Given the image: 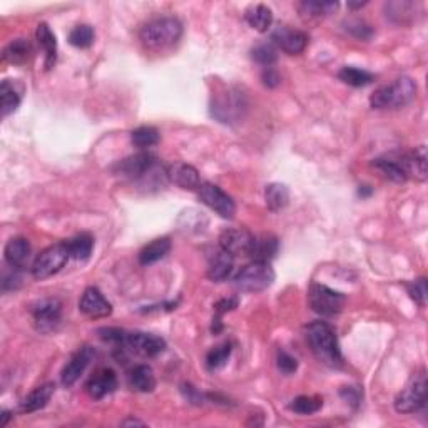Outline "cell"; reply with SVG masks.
<instances>
[{
  "instance_id": "cell-1",
  "label": "cell",
  "mask_w": 428,
  "mask_h": 428,
  "mask_svg": "<svg viewBox=\"0 0 428 428\" xmlns=\"http://www.w3.org/2000/svg\"><path fill=\"white\" fill-rule=\"evenodd\" d=\"M306 340L318 361L330 368H342L343 356L335 330L325 322H315L306 326Z\"/></svg>"
},
{
  "instance_id": "cell-2",
  "label": "cell",
  "mask_w": 428,
  "mask_h": 428,
  "mask_svg": "<svg viewBox=\"0 0 428 428\" xmlns=\"http://www.w3.org/2000/svg\"><path fill=\"white\" fill-rule=\"evenodd\" d=\"M417 93V84L410 77H398L392 84L380 87L370 97L373 109H400L411 102Z\"/></svg>"
},
{
  "instance_id": "cell-3",
  "label": "cell",
  "mask_w": 428,
  "mask_h": 428,
  "mask_svg": "<svg viewBox=\"0 0 428 428\" xmlns=\"http://www.w3.org/2000/svg\"><path fill=\"white\" fill-rule=\"evenodd\" d=\"M182 24L174 17H161L148 22L141 29V42L148 49H166L171 47L181 39Z\"/></svg>"
},
{
  "instance_id": "cell-4",
  "label": "cell",
  "mask_w": 428,
  "mask_h": 428,
  "mask_svg": "<svg viewBox=\"0 0 428 428\" xmlns=\"http://www.w3.org/2000/svg\"><path fill=\"white\" fill-rule=\"evenodd\" d=\"M274 281V271L269 263L253 261L239 269L235 276V286L244 293H260L268 290Z\"/></svg>"
},
{
  "instance_id": "cell-5",
  "label": "cell",
  "mask_w": 428,
  "mask_h": 428,
  "mask_svg": "<svg viewBox=\"0 0 428 428\" xmlns=\"http://www.w3.org/2000/svg\"><path fill=\"white\" fill-rule=\"evenodd\" d=\"M427 403V375L425 370L413 373L409 385L395 398V410L398 413H415Z\"/></svg>"
},
{
  "instance_id": "cell-6",
  "label": "cell",
  "mask_w": 428,
  "mask_h": 428,
  "mask_svg": "<svg viewBox=\"0 0 428 428\" xmlns=\"http://www.w3.org/2000/svg\"><path fill=\"white\" fill-rule=\"evenodd\" d=\"M69 257L70 255L65 243H59L45 248L44 251L35 257L34 263H32V274H34L35 280L51 278L52 274L59 273L61 269L64 268Z\"/></svg>"
},
{
  "instance_id": "cell-7",
  "label": "cell",
  "mask_w": 428,
  "mask_h": 428,
  "mask_svg": "<svg viewBox=\"0 0 428 428\" xmlns=\"http://www.w3.org/2000/svg\"><path fill=\"white\" fill-rule=\"evenodd\" d=\"M308 300L311 310L322 317H335L344 306V296L342 293L335 292L325 285H319V283L311 285Z\"/></svg>"
},
{
  "instance_id": "cell-8",
  "label": "cell",
  "mask_w": 428,
  "mask_h": 428,
  "mask_svg": "<svg viewBox=\"0 0 428 428\" xmlns=\"http://www.w3.org/2000/svg\"><path fill=\"white\" fill-rule=\"evenodd\" d=\"M198 196L205 205L218 213L224 219H232L236 213V205L231 196H228L219 186L211 184V182H203L198 188Z\"/></svg>"
},
{
  "instance_id": "cell-9",
  "label": "cell",
  "mask_w": 428,
  "mask_h": 428,
  "mask_svg": "<svg viewBox=\"0 0 428 428\" xmlns=\"http://www.w3.org/2000/svg\"><path fill=\"white\" fill-rule=\"evenodd\" d=\"M119 169L124 176L132 177V180H144V177L152 176L156 173L157 157L151 152H139V154L120 161Z\"/></svg>"
},
{
  "instance_id": "cell-10",
  "label": "cell",
  "mask_w": 428,
  "mask_h": 428,
  "mask_svg": "<svg viewBox=\"0 0 428 428\" xmlns=\"http://www.w3.org/2000/svg\"><path fill=\"white\" fill-rule=\"evenodd\" d=\"M253 241H255V236L248 230H243V228H230V230H224L221 236H219V248H221L223 251L230 253L231 256L249 255Z\"/></svg>"
},
{
  "instance_id": "cell-11",
  "label": "cell",
  "mask_w": 428,
  "mask_h": 428,
  "mask_svg": "<svg viewBox=\"0 0 428 428\" xmlns=\"http://www.w3.org/2000/svg\"><path fill=\"white\" fill-rule=\"evenodd\" d=\"M273 44H276L281 51H285L290 56H296L301 54L308 45V35L305 32L296 31V29H290L286 26H280L273 31L271 34Z\"/></svg>"
},
{
  "instance_id": "cell-12",
  "label": "cell",
  "mask_w": 428,
  "mask_h": 428,
  "mask_svg": "<svg viewBox=\"0 0 428 428\" xmlns=\"http://www.w3.org/2000/svg\"><path fill=\"white\" fill-rule=\"evenodd\" d=\"M124 344H126L129 350L137 353V355L141 356H156L159 355V353H163L166 348V342L161 338V336L151 333H141V331L127 333Z\"/></svg>"
},
{
  "instance_id": "cell-13",
  "label": "cell",
  "mask_w": 428,
  "mask_h": 428,
  "mask_svg": "<svg viewBox=\"0 0 428 428\" xmlns=\"http://www.w3.org/2000/svg\"><path fill=\"white\" fill-rule=\"evenodd\" d=\"M79 310L89 318H106L112 313L111 303L102 296L97 288H87L79 301Z\"/></svg>"
},
{
  "instance_id": "cell-14",
  "label": "cell",
  "mask_w": 428,
  "mask_h": 428,
  "mask_svg": "<svg viewBox=\"0 0 428 428\" xmlns=\"http://www.w3.org/2000/svg\"><path fill=\"white\" fill-rule=\"evenodd\" d=\"M95 356V351L90 347H84L81 348L76 355L72 356V358L69 360V363L65 365L64 370H62V385L65 386H72L76 381L81 378L82 373L86 372V368L89 367V363L93 361V358Z\"/></svg>"
},
{
  "instance_id": "cell-15",
  "label": "cell",
  "mask_w": 428,
  "mask_h": 428,
  "mask_svg": "<svg viewBox=\"0 0 428 428\" xmlns=\"http://www.w3.org/2000/svg\"><path fill=\"white\" fill-rule=\"evenodd\" d=\"M61 310H62L61 301L52 300V298L37 303L34 308H32V315H34V319L37 326H39V330L42 331L54 330L61 319Z\"/></svg>"
},
{
  "instance_id": "cell-16",
  "label": "cell",
  "mask_w": 428,
  "mask_h": 428,
  "mask_svg": "<svg viewBox=\"0 0 428 428\" xmlns=\"http://www.w3.org/2000/svg\"><path fill=\"white\" fill-rule=\"evenodd\" d=\"M166 176L169 177V181L174 182L176 186H180L182 189H198L201 186V180H199V171L194 166L186 164V163H174L169 166Z\"/></svg>"
},
{
  "instance_id": "cell-17",
  "label": "cell",
  "mask_w": 428,
  "mask_h": 428,
  "mask_svg": "<svg viewBox=\"0 0 428 428\" xmlns=\"http://www.w3.org/2000/svg\"><path fill=\"white\" fill-rule=\"evenodd\" d=\"M116 386H118V377H116V373L112 372L111 368H104L87 381L86 388L90 397L99 400V398H104L106 395L114 392Z\"/></svg>"
},
{
  "instance_id": "cell-18",
  "label": "cell",
  "mask_w": 428,
  "mask_h": 428,
  "mask_svg": "<svg viewBox=\"0 0 428 428\" xmlns=\"http://www.w3.org/2000/svg\"><path fill=\"white\" fill-rule=\"evenodd\" d=\"M31 243L26 238H12L7 243L6 251V261L9 263L14 269H24L29 264L31 260Z\"/></svg>"
},
{
  "instance_id": "cell-19",
  "label": "cell",
  "mask_w": 428,
  "mask_h": 428,
  "mask_svg": "<svg viewBox=\"0 0 428 428\" xmlns=\"http://www.w3.org/2000/svg\"><path fill=\"white\" fill-rule=\"evenodd\" d=\"M402 164L405 169L406 177H415L417 181L427 180V149L425 146H420L409 154L402 156Z\"/></svg>"
},
{
  "instance_id": "cell-20",
  "label": "cell",
  "mask_w": 428,
  "mask_h": 428,
  "mask_svg": "<svg viewBox=\"0 0 428 428\" xmlns=\"http://www.w3.org/2000/svg\"><path fill=\"white\" fill-rule=\"evenodd\" d=\"M22 86L17 81H12V79H6L0 86V101H2V118L12 114L14 111H17L20 101H22Z\"/></svg>"
},
{
  "instance_id": "cell-21",
  "label": "cell",
  "mask_w": 428,
  "mask_h": 428,
  "mask_svg": "<svg viewBox=\"0 0 428 428\" xmlns=\"http://www.w3.org/2000/svg\"><path fill=\"white\" fill-rule=\"evenodd\" d=\"M278 249H280V243L278 238L273 235H263L260 238H255L249 249V255L253 257V261H263V263H269L274 256L278 255Z\"/></svg>"
},
{
  "instance_id": "cell-22",
  "label": "cell",
  "mask_w": 428,
  "mask_h": 428,
  "mask_svg": "<svg viewBox=\"0 0 428 428\" xmlns=\"http://www.w3.org/2000/svg\"><path fill=\"white\" fill-rule=\"evenodd\" d=\"M232 271V256L230 253L223 251L221 248L209 256V268H207V278L211 281H224Z\"/></svg>"
},
{
  "instance_id": "cell-23",
  "label": "cell",
  "mask_w": 428,
  "mask_h": 428,
  "mask_svg": "<svg viewBox=\"0 0 428 428\" xmlns=\"http://www.w3.org/2000/svg\"><path fill=\"white\" fill-rule=\"evenodd\" d=\"M37 42H39L40 47L45 54V70L52 69L54 64H56L57 59V40L56 35L52 34L51 27L47 24H39L35 31Z\"/></svg>"
},
{
  "instance_id": "cell-24",
  "label": "cell",
  "mask_w": 428,
  "mask_h": 428,
  "mask_svg": "<svg viewBox=\"0 0 428 428\" xmlns=\"http://www.w3.org/2000/svg\"><path fill=\"white\" fill-rule=\"evenodd\" d=\"M54 390H56L54 383L40 385L37 386L35 390H32V392L26 397V400L22 402L24 413H34V411L44 409V406L49 403V400L52 398Z\"/></svg>"
},
{
  "instance_id": "cell-25",
  "label": "cell",
  "mask_w": 428,
  "mask_h": 428,
  "mask_svg": "<svg viewBox=\"0 0 428 428\" xmlns=\"http://www.w3.org/2000/svg\"><path fill=\"white\" fill-rule=\"evenodd\" d=\"M129 383L136 392L149 393L156 388V377L151 367L148 365H137L132 368L131 375H129Z\"/></svg>"
},
{
  "instance_id": "cell-26",
  "label": "cell",
  "mask_w": 428,
  "mask_h": 428,
  "mask_svg": "<svg viewBox=\"0 0 428 428\" xmlns=\"http://www.w3.org/2000/svg\"><path fill=\"white\" fill-rule=\"evenodd\" d=\"M169 251H171V241H169L168 238L154 239L152 243L146 244V246L141 249L139 263L144 266L157 263V261L163 260Z\"/></svg>"
},
{
  "instance_id": "cell-27",
  "label": "cell",
  "mask_w": 428,
  "mask_h": 428,
  "mask_svg": "<svg viewBox=\"0 0 428 428\" xmlns=\"http://www.w3.org/2000/svg\"><path fill=\"white\" fill-rule=\"evenodd\" d=\"M264 199H266V206H268L271 211H274V213L285 209L290 203L288 186L281 184V182L268 184L264 189Z\"/></svg>"
},
{
  "instance_id": "cell-28",
  "label": "cell",
  "mask_w": 428,
  "mask_h": 428,
  "mask_svg": "<svg viewBox=\"0 0 428 428\" xmlns=\"http://www.w3.org/2000/svg\"><path fill=\"white\" fill-rule=\"evenodd\" d=\"M300 14L305 19H323L335 14L338 9V2H319V0H305L298 6Z\"/></svg>"
},
{
  "instance_id": "cell-29",
  "label": "cell",
  "mask_w": 428,
  "mask_h": 428,
  "mask_svg": "<svg viewBox=\"0 0 428 428\" xmlns=\"http://www.w3.org/2000/svg\"><path fill=\"white\" fill-rule=\"evenodd\" d=\"M246 22L257 32H266L273 24V12L269 7L263 6V3H257V6L249 7L244 14Z\"/></svg>"
},
{
  "instance_id": "cell-30",
  "label": "cell",
  "mask_w": 428,
  "mask_h": 428,
  "mask_svg": "<svg viewBox=\"0 0 428 428\" xmlns=\"http://www.w3.org/2000/svg\"><path fill=\"white\" fill-rule=\"evenodd\" d=\"M373 168H377L386 180L393 182H405L406 174L403 169L402 159H392V157H381V159L373 161Z\"/></svg>"
},
{
  "instance_id": "cell-31",
  "label": "cell",
  "mask_w": 428,
  "mask_h": 428,
  "mask_svg": "<svg viewBox=\"0 0 428 428\" xmlns=\"http://www.w3.org/2000/svg\"><path fill=\"white\" fill-rule=\"evenodd\" d=\"M32 44L27 39H17L7 45L3 51V59L12 62V64H26L32 57Z\"/></svg>"
},
{
  "instance_id": "cell-32",
  "label": "cell",
  "mask_w": 428,
  "mask_h": 428,
  "mask_svg": "<svg viewBox=\"0 0 428 428\" xmlns=\"http://www.w3.org/2000/svg\"><path fill=\"white\" fill-rule=\"evenodd\" d=\"M65 244H68L70 257H74V260H79V261H86V260H89L90 253H93L94 239H93V236H89V235H79L76 236V238L69 239Z\"/></svg>"
},
{
  "instance_id": "cell-33",
  "label": "cell",
  "mask_w": 428,
  "mask_h": 428,
  "mask_svg": "<svg viewBox=\"0 0 428 428\" xmlns=\"http://www.w3.org/2000/svg\"><path fill=\"white\" fill-rule=\"evenodd\" d=\"M338 77L340 81L344 82V84L353 87H365L375 81V76H373L372 72H367V70L356 68H343L338 72Z\"/></svg>"
},
{
  "instance_id": "cell-34",
  "label": "cell",
  "mask_w": 428,
  "mask_h": 428,
  "mask_svg": "<svg viewBox=\"0 0 428 428\" xmlns=\"http://www.w3.org/2000/svg\"><path fill=\"white\" fill-rule=\"evenodd\" d=\"M131 139H132V144L139 149L152 148L159 143V131L151 126L137 127L136 131H132Z\"/></svg>"
},
{
  "instance_id": "cell-35",
  "label": "cell",
  "mask_w": 428,
  "mask_h": 428,
  "mask_svg": "<svg viewBox=\"0 0 428 428\" xmlns=\"http://www.w3.org/2000/svg\"><path fill=\"white\" fill-rule=\"evenodd\" d=\"M323 406V400L318 397H308V395H303V397L294 398L292 403V409L294 413L300 415H311L317 413V411Z\"/></svg>"
},
{
  "instance_id": "cell-36",
  "label": "cell",
  "mask_w": 428,
  "mask_h": 428,
  "mask_svg": "<svg viewBox=\"0 0 428 428\" xmlns=\"http://www.w3.org/2000/svg\"><path fill=\"white\" fill-rule=\"evenodd\" d=\"M69 42L77 49H87L94 44V31L90 26H77L70 31Z\"/></svg>"
},
{
  "instance_id": "cell-37",
  "label": "cell",
  "mask_w": 428,
  "mask_h": 428,
  "mask_svg": "<svg viewBox=\"0 0 428 428\" xmlns=\"http://www.w3.org/2000/svg\"><path fill=\"white\" fill-rule=\"evenodd\" d=\"M251 57L253 61L257 62V64L264 65V68H271L278 59V54L274 45L268 42V44H257L256 47H253Z\"/></svg>"
},
{
  "instance_id": "cell-38",
  "label": "cell",
  "mask_w": 428,
  "mask_h": 428,
  "mask_svg": "<svg viewBox=\"0 0 428 428\" xmlns=\"http://www.w3.org/2000/svg\"><path fill=\"white\" fill-rule=\"evenodd\" d=\"M231 355V344L230 343H224L219 344V347H216L207 353L206 356V365L209 370H218L226 365L228 358H230Z\"/></svg>"
},
{
  "instance_id": "cell-39",
  "label": "cell",
  "mask_w": 428,
  "mask_h": 428,
  "mask_svg": "<svg viewBox=\"0 0 428 428\" xmlns=\"http://www.w3.org/2000/svg\"><path fill=\"white\" fill-rule=\"evenodd\" d=\"M406 288H409L410 296L413 298V300L417 301L420 306H425L427 296H428V288H427L425 278H420V280H417V281L409 283V285H406Z\"/></svg>"
},
{
  "instance_id": "cell-40",
  "label": "cell",
  "mask_w": 428,
  "mask_h": 428,
  "mask_svg": "<svg viewBox=\"0 0 428 428\" xmlns=\"http://www.w3.org/2000/svg\"><path fill=\"white\" fill-rule=\"evenodd\" d=\"M344 26H347V31L350 32L351 35H355L356 39H370L373 34L372 29H370V26H367L363 20H348Z\"/></svg>"
},
{
  "instance_id": "cell-41",
  "label": "cell",
  "mask_w": 428,
  "mask_h": 428,
  "mask_svg": "<svg viewBox=\"0 0 428 428\" xmlns=\"http://www.w3.org/2000/svg\"><path fill=\"white\" fill-rule=\"evenodd\" d=\"M278 368H280L285 375H292V373L298 370V361L286 351H280L278 353Z\"/></svg>"
},
{
  "instance_id": "cell-42",
  "label": "cell",
  "mask_w": 428,
  "mask_h": 428,
  "mask_svg": "<svg viewBox=\"0 0 428 428\" xmlns=\"http://www.w3.org/2000/svg\"><path fill=\"white\" fill-rule=\"evenodd\" d=\"M99 333H101L102 340L116 343V344H124V342H126V336H127L126 331L119 330V328H104V330L99 331Z\"/></svg>"
},
{
  "instance_id": "cell-43",
  "label": "cell",
  "mask_w": 428,
  "mask_h": 428,
  "mask_svg": "<svg viewBox=\"0 0 428 428\" xmlns=\"http://www.w3.org/2000/svg\"><path fill=\"white\" fill-rule=\"evenodd\" d=\"M261 79H263V84L266 87H276L281 81L280 74H278L273 68H264L263 74H261Z\"/></svg>"
},
{
  "instance_id": "cell-44",
  "label": "cell",
  "mask_w": 428,
  "mask_h": 428,
  "mask_svg": "<svg viewBox=\"0 0 428 428\" xmlns=\"http://www.w3.org/2000/svg\"><path fill=\"white\" fill-rule=\"evenodd\" d=\"M236 306H238V300H236V298H230V300H221L218 303V305H216V313L223 315V313H226V311L235 310Z\"/></svg>"
},
{
  "instance_id": "cell-45",
  "label": "cell",
  "mask_w": 428,
  "mask_h": 428,
  "mask_svg": "<svg viewBox=\"0 0 428 428\" xmlns=\"http://www.w3.org/2000/svg\"><path fill=\"white\" fill-rule=\"evenodd\" d=\"M182 393L186 395V398H188V400H191V402H194V403H201V400H203V395L199 393V392H196V388H194V386H191V385H182Z\"/></svg>"
},
{
  "instance_id": "cell-46",
  "label": "cell",
  "mask_w": 428,
  "mask_h": 428,
  "mask_svg": "<svg viewBox=\"0 0 428 428\" xmlns=\"http://www.w3.org/2000/svg\"><path fill=\"white\" fill-rule=\"evenodd\" d=\"M342 397L347 398L350 403H356L360 398V393H358V390L353 388V386H347V388L342 390Z\"/></svg>"
},
{
  "instance_id": "cell-47",
  "label": "cell",
  "mask_w": 428,
  "mask_h": 428,
  "mask_svg": "<svg viewBox=\"0 0 428 428\" xmlns=\"http://www.w3.org/2000/svg\"><path fill=\"white\" fill-rule=\"evenodd\" d=\"M9 418H10V413H9V411H3V413H2V420H0V427H6V425H7V422H9Z\"/></svg>"
},
{
  "instance_id": "cell-48",
  "label": "cell",
  "mask_w": 428,
  "mask_h": 428,
  "mask_svg": "<svg viewBox=\"0 0 428 428\" xmlns=\"http://www.w3.org/2000/svg\"><path fill=\"white\" fill-rule=\"evenodd\" d=\"M363 6H367V2H350L348 3V7H350V9H361V7Z\"/></svg>"
},
{
  "instance_id": "cell-49",
  "label": "cell",
  "mask_w": 428,
  "mask_h": 428,
  "mask_svg": "<svg viewBox=\"0 0 428 428\" xmlns=\"http://www.w3.org/2000/svg\"><path fill=\"white\" fill-rule=\"evenodd\" d=\"M124 425H143V422H137V420H127V422H124Z\"/></svg>"
}]
</instances>
